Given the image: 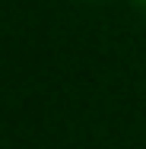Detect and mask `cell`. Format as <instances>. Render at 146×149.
<instances>
[{
    "label": "cell",
    "instance_id": "1",
    "mask_svg": "<svg viewBox=\"0 0 146 149\" xmlns=\"http://www.w3.org/2000/svg\"><path fill=\"white\" fill-rule=\"evenodd\" d=\"M143 3H146V0H143Z\"/></svg>",
    "mask_w": 146,
    "mask_h": 149
}]
</instances>
